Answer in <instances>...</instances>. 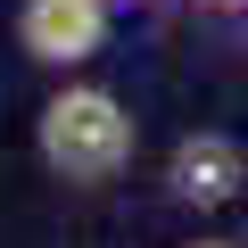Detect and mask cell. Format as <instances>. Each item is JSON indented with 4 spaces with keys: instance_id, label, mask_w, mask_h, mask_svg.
Returning <instances> with one entry per match:
<instances>
[{
    "instance_id": "5",
    "label": "cell",
    "mask_w": 248,
    "mask_h": 248,
    "mask_svg": "<svg viewBox=\"0 0 248 248\" xmlns=\"http://www.w3.org/2000/svg\"><path fill=\"white\" fill-rule=\"evenodd\" d=\"M190 248H223V240H190Z\"/></svg>"
},
{
    "instance_id": "1",
    "label": "cell",
    "mask_w": 248,
    "mask_h": 248,
    "mask_svg": "<svg viewBox=\"0 0 248 248\" xmlns=\"http://www.w3.org/2000/svg\"><path fill=\"white\" fill-rule=\"evenodd\" d=\"M33 141H42V166H50L58 182H108V174L133 166V141H141V133H133V116H124L116 91L66 83V91L42 99Z\"/></svg>"
},
{
    "instance_id": "2",
    "label": "cell",
    "mask_w": 248,
    "mask_h": 248,
    "mask_svg": "<svg viewBox=\"0 0 248 248\" xmlns=\"http://www.w3.org/2000/svg\"><path fill=\"white\" fill-rule=\"evenodd\" d=\"M17 42L42 66H83L108 42V0H25L17 9Z\"/></svg>"
},
{
    "instance_id": "3",
    "label": "cell",
    "mask_w": 248,
    "mask_h": 248,
    "mask_svg": "<svg viewBox=\"0 0 248 248\" xmlns=\"http://www.w3.org/2000/svg\"><path fill=\"white\" fill-rule=\"evenodd\" d=\"M166 182H174V199H182V207H223V199L248 182V157H240V141H232V133H190V141L174 149Z\"/></svg>"
},
{
    "instance_id": "4",
    "label": "cell",
    "mask_w": 248,
    "mask_h": 248,
    "mask_svg": "<svg viewBox=\"0 0 248 248\" xmlns=\"http://www.w3.org/2000/svg\"><path fill=\"white\" fill-rule=\"evenodd\" d=\"M207 9H248V0H207Z\"/></svg>"
}]
</instances>
